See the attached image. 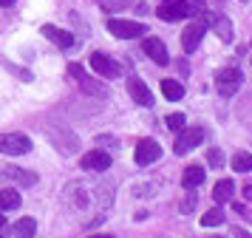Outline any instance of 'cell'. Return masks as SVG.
Masks as SVG:
<instances>
[{"label":"cell","instance_id":"cell-13","mask_svg":"<svg viewBox=\"0 0 252 238\" xmlns=\"http://www.w3.org/2000/svg\"><path fill=\"white\" fill-rule=\"evenodd\" d=\"M145 54H148L156 66H167V63H170V54H167V48H164V43H161L159 37H148V40H145Z\"/></svg>","mask_w":252,"mask_h":238},{"label":"cell","instance_id":"cell-24","mask_svg":"<svg viewBox=\"0 0 252 238\" xmlns=\"http://www.w3.org/2000/svg\"><path fill=\"white\" fill-rule=\"evenodd\" d=\"M195 202H198V196H195V190H187V196H184L182 202H179V213H193Z\"/></svg>","mask_w":252,"mask_h":238},{"label":"cell","instance_id":"cell-7","mask_svg":"<svg viewBox=\"0 0 252 238\" xmlns=\"http://www.w3.org/2000/svg\"><path fill=\"white\" fill-rule=\"evenodd\" d=\"M204 32H207V17H201V20H193V23H190V26L182 32V48L187 51V54H193L195 48H198V43H201Z\"/></svg>","mask_w":252,"mask_h":238},{"label":"cell","instance_id":"cell-25","mask_svg":"<svg viewBox=\"0 0 252 238\" xmlns=\"http://www.w3.org/2000/svg\"><path fill=\"white\" fill-rule=\"evenodd\" d=\"M164 122H167V128H170V131H182L184 125H187V119H184V113H170Z\"/></svg>","mask_w":252,"mask_h":238},{"label":"cell","instance_id":"cell-26","mask_svg":"<svg viewBox=\"0 0 252 238\" xmlns=\"http://www.w3.org/2000/svg\"><path fill=\"white\" fill-rule=\"evenodd\" d=\"M207 162H210V168H224V153H221L218 147H213V150L207 153Z\"/></svg>","mask_w":252,"mask_h":238},{"label":"cell","instance_id":"cell-4","mask_svg":"<svg viewBox=\"0 0 252 238\" xmlns=\"http://www.w3.org/2000/svg\"><path fill=\"white\" fill-rule=\"evenodd\" d=\"M241 82H244V77H241L238 68H221L216 74V88L221 97H232L241 88Z\"/></svg>","mask_w":252,"mask_h":238},{"label":"cell","instance_id":"cell-1","mask_svg":"<svg viewBox=\"0 0 252 238\" xmlns=\"http://www.w3.org/2000/svg\"><path fill=\"white\" fill-rule=\"evenodd\" d=\"M65 202L77 215H94L91 224L105 221V210L111 207V190L96 181H74L65 190Z\"/></svg>","mask_w":252,"mask_h":238},{"label":"cell","instance_id":"cell-31","mask_svg":"<svg viewBox=\"0 0 252 238\" xmlns=\"http://www.w3.org/2000/svg\"><path fill=\"white\" fill-rule=\"evenodd\" d=\"M244 3H247V0H244Z\"/></svg>","mask_w":252,"mask_h":238},{"label":"cell","instance_id":"cell-21","mask_svg":"<svg viewBox=\"0 0 252 238\" xmlns=\"http://www.w3.org/2000/svg\"><path fill=\"white\" fill-rule=\"evenodd\" d=\"M20 193L12 190V187H6V190H0V210H17L20 207Z\"/></svg>","mask_w":252,"mask_h":238},{"label":"cell","instance_id":"cell-8","mask_svg":"<svg viewBox=\"0 0 252 238\" xmlns=\"http://www.w3.org/2000/svg\"><path fill=\"white\" fill-rule=\"evenodd\" d=\"M91 68L99 74V77L105 79H116L119 74H122V68H119V63H116L114 57L102 54V51H96V54H91Z\"/></svg>","mask_w":252,"mask_h":238},{"label":"cell","instance_id":"cell-5","mask_svg":"<svg viewBox=\"0 0 252 238\" xmlns=\"http://www.w3.org/2000/svg\"><path fill=\"white\" fill-rule=\"evenodd\" d=\"M201 139H204V128H201V125L182 128L179 136H176V153H179V156H182V153H190L193 147L201 145Z\"/></svg>","mask_w":252,"mask_h":238},{"label":"cell","instance_id":"cell-30","mask_svg":"<svg viewBox=\"0 0 252 238\" xmlns=\"http://www.w3.org/2000/svg\"><path fill=\"white\" fill-rule=\"evenodd\" d=\"M91 238H111V236H91Z\"/></svg>","mask_w":252,"mask_h":238},{"label":"cell","instance_id":"cell-17","mask_svg":"<svg viewBox=\"0 0 252 238\" xmlns=\"http://www.w3.org/2000/svg\"><path fill=\"white\" fill-rule=\"evenodd\" d=\"M3 176H6V179H12V181H17L20 187H34V184H37V173H32V170L3 168Z\"/></svg>","mask_w":252,"mask_h":238},{"label":"cell","instance_id":"cell-27","mask_svg":"<svg viewBox=\"0 0 252 238\" xmlns=\"http://www.w3.org/2000/svg\"><path fill=\"white\" fill-rule=\"evenodd\" d=\"M232 238H252V236H250V233H244L241 227H235V230H232Z\"/></svg>","mask_w":252,"mask_h":238},{"label":"cell","instance_id":"cell-23","mask_svg":"<svg viewBox=\"0 0 252 238\" xmlns=\"http://www.w3.org/2000/svg\"><path fill=\"white\" fill-rule=\"evenodd\" d=\"M221 221H224V213H221L218 207H216V210H207L204 218H201V224H204V227H218Z\"/></svg>","mask_w":252,"mask_h":238},{"label":"cell","instance_id":"cell-3","mask_svg":"<svg viewBox=\"0 0 252 238\" xmlns=\"http://www.w3.org/2000/svg\"><path fill=\"white\" fill-rule=\"evenodd\" d=\"M32 150V139L26 134H3L0 136V153L6 156H23Z\"/></svg>","mask_w":252,"mask_h":238},{"label":"cell","instance_id":"cell-11","mask_svg":"<svg viewBox=\"0 0 252 238\" xmlns=\"http://www.w3.org/2000/svg\"><path fill=\"white\" fill-rule=\"evenodd\" d=\"M127 94H130V100L136 102V105H142V108H150V105H153V94H150V88L139 77L127 79Z\"/></svg>","mask_w":252,"mask_h":238},{"label":"cell","instance_id":"cell-29","mask_svg":"<svg viewBox=\"0 0 252 238\" xmlns=\"http://www.w3.org/2000/svg\"><path fill=\"white\" fill-rule=\"evenodd\" d=\"M6 224V218H3V210H0V227Z\"/></svg>","mask_w":252,"mask_h":238},{"label":"cell","instance_id":"cell-6","mask_svg":"<svg viewBox=\"0 0 252 238\" xmlns=\"http://www.w3.org/2000/svg\"><path fill=\"white\" fill-rule=\"evenodd\" d=\"M156 14H159L164 23H176V20H184V17L193 14V11H190V3H187V0H164L159 9H156Z\"/></svg>","mask_w":252,"mask_h":238},{"label":"cell","instance_id":"cell-2","mask_svg":"<svg viewBox=\"0 0 252 238\" xmlns=\"http://www.w3.org/2000/svg\"><path fill=\"white\" fill-rule=\"evenodd\" d=\"M105 29L119 37V40H133V37H145L148 34V26L145 23H133V20H119V17H108L105 20Z\"/></svg>","mask_w":252,"mask_h":238},{"label":"cell","instance_id":"cell-14","mask_svg":"<svg viewBox=\"0 0 252 238\" xmlns=\"http://www.w3.org/2000/svg\"><path fill=\"white\" fill-rule=\"evenodd\" d=\"M68 74L80 79L82 91H88V94H96V97H105V88H102V85H96V79L88 77V74H85L80 66H77V63H71V66H68Z\"/></svg>","mask_w":252,"mask_h":238},{"label":"cell","instance_id":"cell-10","mask_svg":"<svg viewBox=\"0 0 252 238\" xmlns=\"http://www.w3.org/2000/svg\"><path fill=\"white\" fill-rule=\"evenodd\" d=\"M80 168L91 170V173H102V170L111 168V156H108L105 150H88V153L80 159Z\"/></svg>","mask_w":252,"mask_h":238},{"label":"cell","instance_id":"cell-19","mask_svg":"<svg viewBox=\"0 0 252 238\" xmlns=\"http://www.w3.org/2000/svg\"><path fill=\"white\" fill-rule=\"evenodd\" d=\"M232 190H235L232 179H221L216 187H213V199H216L218 204H227L229 199H232Z\"/></svg>","mask_w":252,"mask_h":238},{"label":"cell","instance_id":"cell-28","mask_svg":"<svg viewBox=\"0 0 252 238\" xmlns=\"http://www.w3.org/2000/svg\"><path fill=\"white\" fill-rule=\"evenodd\" d=\"M14 0H0V6H12Z\"/></svg>","mask_w":252,"mask_h":238},{"label":"cell","instance_id":"cell-18","mask_svg":"<svg viewBox=\"0 0 252 238\" xmlns=\"http://www.w3.org/2000/svg\"><path fill=\"white\" fill-rule=\"evenodd\" d=\"M34 233H37V221L32 215L17 218V224H14V238H34Z\"/></svg>","mask_w":252,"mask_h":238},{"label":"cell","instance_id":"cell-22","mask_svg":"<svg viewBox=\"0 0 252 238\" xmlns=\"http://www.w3.org/2000/svg\"><path fill=\"white\" fill-rule=\"evenodd\" d=\"M232 170H235V173H250L252 170V156L247 150H238V153L232 156Z\"/></svg>","mask_w":252,"mask_h":238},{"label":"cell","instance_id":"cell-20","mask_svg":"<svg viewBox=\"0 0 252 238\" xmlns=\"http://www.w3.org/2000/svg\"><path fill=\"white\" fill-rule=\"evenodd\" d=\"M161 94L167 97V100H182L184 97V85L179 82V79H161Z\"/></svg>","mask_w":252,"mask_h":238},{"label":"cell","instance_id":"cell-16","mask_svg":"<svg viewBox=\"0 0 252 238\" xmlns=\"http://www.w3.org/2000/svg\"><path fill=\"white\" fill-rule=\"evenodd\" d=\"M204 168H198V165H190V168L184 170V176H182V187L184 190H198L201 184H204Z\"/></svg>","mask_w":252,"mask_h":238},{"label":"cell","instance_id":"cell-9","mask_svg":"<svg viewBox=\"0 0 252 238\" xmlns=\"http://www.w3.org/2000/svg\"><path fill=\"white\" fill-rule=\"evenodd\" d=\"M159 156H161V147H159V142H156V139H142V142L136 145V153H133L136 165H142V168L153 165Z\"/></svg>","mask_w":252,"mask_h":238},{"label":"cell","instance_id":"cell-12","mask_svg":"<svg viewBox=\"0 0 252 238\" xmlns=\"http://www.w3.org/2000/svg\"><path fill=\"white\" fill-rule=\"evenodd\" d=\"M207 26H213V32L218 34L221 43H232V23L224 17V14H207Z\"/></svg>","mask_w":252,"mask_h":238},{"label":"cell","instance_id":"cell-15","mask_svg":"<svg viewBox=\"0 0 252 238\" xmlns=\"http://www.w3.org/2000/svg\"><path fill=\"white\" fill-rule=\"evenodd\" d=\"M43 34H46L54 45H60V48H71V45H74V34L63 32V29H57V26H51V23L43 26Z\"/></svg>","mask_w":252,"mask_h":238}]
</instances>
